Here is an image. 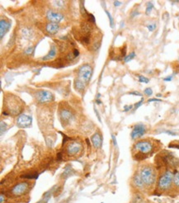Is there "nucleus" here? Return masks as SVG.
Returning a JSON list of instances; mask_svg holds the SVG:
<instances>
[{
  "instance_id": "obj_34",
  "label": "nucleus",
  "mask_w": 179,
  "mask_h": 203,
  "mask_svg": "<svg viewBox=\"0 0 179 203\" xmlns=\"http://www.w3.org/2000/svg\"><path fill=\"white\" fill-rule=\"evenodd\" d=\"M73 55H74V57H78L79 55V50H77V49H74V51H73Z\"/></svg>"
},
{
  "instance_id": "obj_39",
  "label": "nucleus",
  "mask_w": 179,
  "mask_h": 203,
  "mask_svg": "<svg viewBox=\"0 0 179 203\" xmlns=\"http://www.w3.org/2000/svg\"><path fill=\"white\" fill-rule=\"evenodd\" d=\"M161 102V100L158 99V98H150V99L148 100V102Z\"/></svg>"
},
{
  "instance_id": "obj_16",
  "label": "nucleus",
  "mask_w": 179,
  "mask_h": 203,
  "mask_svg": "<svg viewBox=\"0 0 179 203\" xmlns=\"http://www.w3.org/2000/svg\"><path fill=\"white\" fill-rule=\"evenodd\" d=\"M132 182H133V184L136 187L138 188H143L144 187V184L143 182V180L141 178L140 175L139 174H135L133 177V179H132Z\"/></svg>"
},
{
  "instance_id": "obj_30",
  "label": "nucleus",
  "mask_w": 179,
  "mask_h": 203,
  "mask_svg": "<svg viewBox=\"0 0 179 203\" xmlns=\"http://www.w3.org/2000/svg\"><path fill=\"white\" fill-rule=\"evenodd\" d=\"M147 28H148V30L150 31H153L156 28V24L153 23V24H150V25H147Z\"/></svg>"
},
{
  "instance_id": "obj_26",
  "label": "nucleus",
  "mask_w": 179,
  "mask_h": 203,
  "mask_svg": "<svg viewBox=\"0 0 179 203\" xmlns=\"http://www.w3.org/2000/svg\"><path fill=\"white\" fill-rule=\"evenodd\" d=\"M7 124L4 123L3 122H1V135H3V132H5L7 131Z\"/></svg>"
},
{
  "instance_id": "obj_27",
  "label": "nucleus",
  "mask_w": 179,
  "mask_h": 203,
  "mask_svg": "<svg viewBox=\"0 0 179 203\" xmlns=\"http://www.w3.org/2000/svg\"><path fill=\"white\" fill-rule=\"evenodd\" d=\"M144 93L145 95H147L148 97H150L153 94V90L150 88V87H146V88L144 90Z\"/></svg>"
},
{
  "instance_id": "obj_43",
  "label": "nucleus",
  "mask_w": 179,
  "mask_h": 203,
  "mask_svg": "<svg viewBox=\"0 0 179 203\" xmlns=\"http://www.w3.org/2000/svg\"><path fill=\"white\" fill-rule=\"evenodd\" d=\"M138 14H139V12H133L130 16H131V17H135L136 15H138Z\"/></svg>"
},
{
  "instance_id": "obj_38",
  "label": "nucleus",
  "mask_w": 179,
  "mask_h": 203,
  "mask_svg": "<svg viewBox=\"0 0 179 203\" xmlns=\"http://www.w3.org/2000/svg\"><path fill=\"white\" fill-rule=\"evenodd\" d=\"M33 49H34V48H33V47H31V46H30V47H28V48H27V49L25 51V53H26V54H31V52H32Z\"/></svg>"
},
{
  "instance_id": "obj_20",
  "label": "nucleus",
  "mask_w": 179,
  "mask_h": 203,
  "mask_svg": "<svg viewBox=\"0 0 179 203\" xmlns=\"http://www.w3.org/2000/svg\"><path fill=\"white\" fill-rule=\"evenodd\" d=\"M173 184H174V186H176V187H179V171H178V172H176L174 174V175H173Z\"/></svg>"
},
{
  "instance_id": "obj_13",
  "label": "nucleus",
  "mask_w": 179,
  "mask_h": 203,
  "mask_svg": "<svg viewBox=\"0 0 179 203\" xmlns=\"http://www.w3.org/2000/svg\"><path fill=\"white\" fill-rule=\"evenodd\" d=\"M10 27H11L10 22L4 19H1V21H0V37H1V39L4 36V35L7 33V31L10 29Z\"/></svg>"
},
{
  "instance_id": "obj_15",
  "label": "nucleus",
  "mask_w": 179,
  "mask_h": 203,
  "mask_svg": "<svg viewBox=\"0 0 179 203\" xmlns=\"http://www.w3.org/2000/svg\"><path fill=\"white\" fill-rule=\"evenodd\" d=\"M91 140L95 148H100L102 145V138L99 133H95L91 138Z\"/></svg>"
},
{
  "instance_id": "obj_49",
  "label": "nucleus",
  "mask_w": 179,
  "mask_h": 203,
  "mask_svg": "<svg viewBox=\"0 0 179 203\" xmlns=\"http://www.w3.org/2000/svg\"><path fill=\"white\" fill-rule=\"evenodd\" d=\"M178 60H179V57H178Z\"/></svg>"
},
{
  "instance_id": "obj_19",
  "label": "nucleus",
  "mask_w": 179,
  "mask_h": 203,
  "mask_svg": "<svg viewBox=\"0 0 179 203\" xmlns=\"http://www.w3.org/2000/svg\"><path fill=\"white\" fill-rule=\"evenodd\" d=\"M51 3H53V6L55 7H57V8H62L64 6L65 2L64 1H52Z\"/></svg>"
},
{
  "instance_id": "obj_48",
  "label": "nucleus",
  "mask_w": 179,
  "mask_h": 203,
  "mask_svg": "<svg viewBox=\"0 0 179 203\" xmlns=\"http://www.w3.org/2000/svg\"><path fill=\"white\" fill-rule=\"evenodd\" d=\"M156 97H157V98H160V97H162V95L160 94V93H158V94L156 95Z\"/></svg>"
},
{
  "instance_id": "obj_4",
  "label": "nucleus",
  "mask_w": 179,
  "mask_h": 203,
  "mask_svg": "<svg viewBox=\"0 0 179 203\" xmlns=\"http://www.w3.org/2000/svg\"><path fill=\"white\" fill-rule=\"evenodd\" d=\"M12 95L10 97H6L5 98V102H10L12 103V106H9V107H7V111H9V112H12V114H18L22 111V107L20 104H18L17 101H19L20 99L18 97H16V96H13L12 95V98H11Z\"/></svg>"
},
{
  "instance_id": "obj_25",
  "label": "nucleus",
  "mask_w": 179,
  "mask_h": 203,
  "mask_svg": "<svg viewBox=\"0 0 179 203\" xmlns=\"http://www.w3.org/2000/svg\"><path fill=\"white\" fill-rule=\"evenodd\" d=\"M153 7H154V4H153L152 3H148L147 7H146V9H145V13H146L147 15L150 14L151 12V11H152Z\"/></svg>"
},
{
  "instance_id": "obj_40",
  "label": "nucleus",
  "mask_w": 179,
  "mask_h": 203,
  "mask_svg": "<svg viewBox=\"0 0 179 203\" xmlns=\"http://www.w3.org/2000/svg\"><path fill=\"white\" fill-rule=\"evenodd\" d=\"M114 5L115 7H119L120 5H121V1H114Z\"/></svg>"
},
{
  "instance_id": "obj_14",
  "label": "nucleus",
  "mask_w": 179,
  "mask_h": 203,
  "mask_svg": "<svg viewBox=\"0 0 179 203\" xmlns=\"http://www.w3.org/2000/svg\"><path fill=\"white\" fill-rule=\"evenodd\" d=\"M59 29V25H58V23H55V22H49L46 26V31L50 35H55V33H57Z\"/></svg>"
},
{
  "instance_id": "obj_37",
  "label": "nucleus",
  "mask_w": 179,
  "mask_h": 203,
  "mask_svg": "<svg viewBox=\"0 0 179 203\" xmlns=\"http://www.w3.org/2000/svg\"><path fill=\"white\" fill-rule=\"evenodd\" d=\"M165 133H167V135H173V136H176L177 135V134L175 133V132H173V131H164Z\"/></svg>"
},
{
  "instance_id": "obj_3",
  "label": "nucleus",
  "mask_w": 179,
  "mask_h": 203,
  "mask_svg": "<svg viewBox=\"0 0 179 203\" xmlns=\"http://www.w3.org/2000/svg\"><path fill=\"white\" fill-rule=\"evenodd\" d=\"M173 174L172 171L166 170L158 180V188L160 191H166L171 187L173 181Z\"/></svg>"
},
{
  "instance_id": "obj_46",
  "label": "nucleus",
  "mask_w": 179,
  "mask_h": 203,
  "mask_svg": "<svg viewBox=\"0 0 179 203\" xmlns=\"http://www.w3.org/2000/svg\"><path fill=\"white\" fill-rule=\"evenodd\" d=\"M112 139H113V142H114V145H116V141H115V138L114 135H112Z\"/></svg>"
},
{
  "instance_id": "obj_22",
  "label": "nucleus",
  "mask_w": 179,
  "mask_h": 203,
  "mask_svg": "<svg viewBox=\"0 0 179 203\" xmlns=\"http://www.w3.org/2000/svg\"><path fill=\"white\" fill-rule=\"evenodd\" d=\"M137 78H138V80H139V82H140V83H148L149 82H150V80H149L148 78L144 77V76H143V75H137Z\"/></svg>"
},
{
  "instance_id": "obj_2",
  "label": "nucleus",
  "mask_w": 179,
  "mask_h": 203,
  "mask_svg": "<svg viewBox=\"0 0 179 203\" xmlns=\"http://www.w3.org/2000/svg\"><path fill=\"white\" fill-rule=\"evenodd\" d=\"M141 178L143 180V182L144 186L150 187L153 186L156 182V172L155 169L150 165H145L140 170Z\"/></svg>"
},
{
  "instance_id": "obj_24",
  "label": "nucleus",
  "mask_w": 179,
  "mask_h": 203,
  "mask_svg": "<svg viewBox=\"0 0 179 203\" xmlns=\"http://www.w3.org/2000/svg\"><path fill=\"white\" fill-rule=\"evenodd\" d=\"M105 12H106V14L107 15L108 18H109L110 26H111V28H112V27H114V20H113V18H112V17H111V13H110V12H108V11H105Z\"/></svg>"
},
{
  "instance_id": "obj_42",
  "label": "nucleus",
  "mask_w": 179,
  "mask_h": 203,
  "mask_svg": "<svg viewBox=\"0 0 179 203\" xmlns=\"http://www.w3.org/2000/svg\"><path fill=\"white\" fill-rule=\"evenodd\" d=\"M169 148H176V149H179V145H169Z\"/></svg>"
},
{
  "instance_id": "obj_17",
  "label": "nucleus",
  "mask_w": 179,
  "mask_h": 203,
  "mask_svg": "<svg viewBox=\"0 0 179 203\" xmlns=\"http://www.w3.org/2000/svg\"><path fill=\"white\" fill-rule=\"evenodd\" d=\"M56 52H57V49H56V47H55V45H52L49 53H48L46 56H44L43 58H42V59H43V60H50V59H53L54 57L56 55Z\"/></svg>"
},
{
  "instance_id": "obj_8",
  "label": "nucleus",
  "mask_w": 179,
  "mask_h": 203,
  "mask_svg": "<svg viewBox=\"0 0 179 203\" xmlns=\"http://www.w3.org/2000/svg\"><path fill=\"white\" fill-rule=\"evenodd\" d=\"M31 117L26 114H21L17 118V126L20 128H28L31 126Z\"/></svg>"
},
{
  "instance_id": "obj_32",
  "label": "nucleus",
  "mask_w": 179,
  "mask_h": 203,
  "mask_svg": "<svg viewBox=\"0 0 179 203\" xmlns=\"http://www.w3.org/2000/svg\"><path fill=\"white\" fill-rule=\"evenodd\" d=\"M87 16H88V19H89V21H90V22L95 23V21H96V20H95V17L91 13H87Z\"/></svg>"
},
{
  "instance_id": "obj_23",
  "label": "nucleus",
  "mask_w": 179,
  "mask_h": 203,
  "mask_svg": "<svg viewBox=\"0 0 179 203\" xmlns=\"http://www.w3.org/2000/svg\"><path fill=\"white\" fill-rule=\"evenodd\" d=\"M23 178H28V179H33V178H38V174H24L22 176Z\"/></svg>"
},
{
  "instance_id": "obj_5",
  "label": "nucleus",
  "mask_w": 179,
  "mask_h": 203,
  "mask_svg": "<svg viewBox=\"0 0 179 203\" xmlns=\"http://www.w3.org/2000/svg\"><path fill=\"white\" fill-rule=\"evenodd\" d=\"M92 69L89 64H83L79 69V79L82 81H83L84 83H87L90 80L91 77H92Z\"/></svg>"
},
{
  "instance_id": "obj_41",
  "label": "nucleus",
  "mask_w": 179,
  "mask_h": 203,
  "mask_svg": "<svg viewBox=\"0 0 179 203\" xmlns=\"http://www.w3.org/2000/svg\"><path fill=\"white\" fill-rule=\"evenodd\" d=\"M57 159L59 160L62 159V153H59V154H57Z\"/></svg>"
},
{
  "instance_id": "obj_33",
  "label": "nucleus",
  "mask_w": 179,
  "mask_h": 203,
  "mask_svg": "<svg viewBox=\"0 0 179 203\" xmlns=\"http://www.w3.org/2000/svg\"><path fill=\"white\" fill-rule=\"evenodd\" d=\"M133 107H134L133 105H130V106L126 105V106H125V107H124V111H130V110H131L132 108H133Z\"/></svg>"
},
{
  "instance_id": "obj_21",
  "label": "nucleus",
  "mask_w": 179,
  "mask_h": 203,
  "mask_svg": "<svg viewBox=\"0 0 179 203\" xmlns=\"http://www.w3.org/2000/svg\"><path fill=\"white\" fill-rule=\"evenodd\" d=\"M135 53L133 51V52H131V53H130V55H128L127 56L125 57V58H124V61H125L126 63L129 62V61L131 60V59H133V58H135Z\"/></svg>"
},
{
  "instance_id": "obj_45",
  "label": "nucleus",
  "mask_w": 179,
  "mask_h": 203,
  "mask_svg": "<svg viewBox=\"0 0 179 203\" xmlns=\"http://www.w3.org/2000/svg\"><path fill=\"white\" fill-rule=\"evenodd\" d=\"M96 103L98 104V105H101V104H102V101L99 99H96Z\"/></svg>"
},
{
  "instance_id": "obj_36",
  "label": "nucleus",
  "mask_w": 179,
  "mask_h": 203,
  "mask_svg": "<svg viewBox=\"0 0 179 203\" xmlns=\"http://www.w3.org/2000/svg\"><path fill=\"white\" fill-rule=\"evenodd\" d=\"M173 77V75H169V76H167V77H166V78H164V79H163V81H166V82L172 81Z\"/></svg>"
},
{
  "instance_id": "obj_44",
  "label": "nucleus",
  "mask_w": 179,
  "mask_h": 203,
  "mask_svg": "<svg viewBox=\"0 0 179 203\" xmlns=\"http://www.w3.org/2000/svg\"><path fill=\"white\" fill-rule=\"evenodd\" d=\"M95 112H96V115H97V116H98V120H99V122H101V118H100L99 113H98V110H96V109H95Z\"/></svg>"
},
{
  "instance_id": "obj_35",
  "label": "nucleus",
  "mask_w": 179,
  "mask_h": 203,
  "mask_svg": "<svg viewBox=\"0 0 179 203\" xmlns=\"http://www.w3.org/2000/svg\"><path fill=\"white\" fill-rule=\"evenodd\" d=\"M130 94L131 95H135V96H139V97H142V94L140 93L137 92V91H134V92H130Z\"/></svg>"
},
{
  "instance_id": "obj_29",
  "label": "nucleus",
  "mask_w": 179,
  "mask_h": 203,
  "mask_svg": "<svg viewBox=\"0 0 179 203\" xmlns=\"http://www.w3.org/2000/svg\"><path fill=\"white\" fill-rule=\"evenodd\" d=\"M83 31H84L85 32H87V31H90L91 27H90V25H89V24H87V23H83Z\"/></svg>"
},
{
  "instance_id": "obj_18",
  "label": "nucleus",
  "mask_w": 179,
  "mask_h": 203,
  "mask_svg": "<svg viewBox=\"0 0 179 203\" xmlns=\"http://www.w3.org/2000/svg\"><path fill=\"white\" fill-rule=\"evenodd\" d=\"M74 87H75L76 90L82 92L85 88V83L83 81H82V80H80L79 79H75V81H74Z\"/></svg>"
},
{
  "instance_id": "obj_47",
  "label": "nucleus",
  "mask_w": 179,
  "mask_h": 203,
  "mask_svg": "<svg viewBox=\"0 0 179 203\" xmlns=\"http://www.w3.org/2000/svg\"><path fill=\"white\" fill-rule=\"evenodd\" d=\"M100 97H101V94H100V93H98V95L96 96V99H99Z\"/></svg>"
},
{
  "instance_id": "obj_1",
  "label": "nucleus",
  "mask_w": 179,
  "mask_h": 203,
  "mask_svg": "<svg viewBox=\"0 0 179 203\" xmlns=\"http://www.w3.org/2000/svg\"><path fill=\"white\" fill-rule=\"evenodd\" d=\"M133 151L135 152V154H134L135 159L138 160L144 159L153 154L154 151V144L150 139L139 140L134 145Z\"/></svg>"
},
{
  "instance_id": "obj_28",
  "label": "nucleus",
  "mask_w": 179,
  "mask_h": 203,
  "mask_svg": "<svg viewBox=\"0 0 179 203\" xmlns=\"http://www.w3.org/2000/svg\"><path fill=\"white\" fill-rule=\"evenodd\" d=\"M22 34H23V36L25 37H27V38H30V37H31V32H30L28 30L24 29V30H22Z\"/></svg>"
},
{
  "instance_id": "obj_6",
  "label": "nucleus",
  "mask_w": 179,
  "mask_h": 203,
  "mask_svg": "<svg viewBox=\"0 0 179 203\" xmlns=\"http://www.w3.org/2000/svg\"><path fill=\"white\" fill-rule=\"evenodd\" d=\"M83 150V145L80 142H78L76 140H73L71 142H69L66 147V152L69 155H76L79 152H81V150Z\"/></svg>"
},
{
  "instance_id": "obj_10",
  "label": "nucleus",
  "mask_w": 179,
  "mask_h": 203,
  "mask_svg": "<svg viewBox=\"0 0 179 203\" xmlns=\"http://www.w3.org/2000/svg\"><path fill=\"white\" fill-rule=\"evenodd\" d=\"M145 132H146V128L143 124H136L132 130L130 136L133 139H135L142 137L145 134Z\"/></svg>"
},
{
  "instance_id": "obj_31",
  "label": "nucleus",
  "mask_w": 179,
  "mask_h": 203,
  "mask_svg": "<svg viewBox=\"0 0 179 203\" xmlns=\"http://www.w3.org/2000/svg\"><path fill=\"white\" fill-rule=\"evenodd\" d=\"M143 102H144V98H142V99H141V100H140V101H139V102H136V103L135 104V105H134V110H136V109L138 108V107H140V106L142 105Z\"/></svg>"
},
{
  "instance_id": "obj_11",
  "label": "nucleus",
  "mask_w": 179,
  "mask_h": 203,
  "mask_svg": "<svg viewBox=\"0 0 179 203\" xmlns=\"http://www.w3.org/2000/svg\"><path fill=\"white\" fill-rule=\"evenodd\" d=\"M46 17L47 19L50 21V22H55V23H59V22H62L64 19V16L61 14L60 12H54V11L49 10L46 12Z\"/></svg>"
},
{
  "instance_id": "obj_7",
  "label": "nucleus",
  "mask_w": 179,
  "mask_h": 203,
  "mask_svg": "<svg viewBox=\"0 0 179 203\" xmlns=\"http://www.w3.org/2000/svg\"><path fill=\"white\" fill-rule=\"evenodd\" d=\"M29 185L27 182H20V183L15 185L11 190L12 194L15 197H19L25 194L28 191Z\"/></svg>"
},
{
  "instance_id": "obj_9",
  "label": "nucleus",
  "mask_w": 179,
  "mask_h": 203,
  "mask_svg": "<svg viewBox=\"0 0 179 203\" xmlns=\"http://www.w3.org/2000/svg\"><path fill=\"white\" fill-rule=\"evenodd\" d=\"M36 99L39 102H49L54 99V95L47 90L38 91L36 93Z\"/></svg>"
},
{
  "instance_id": "obj_12",
  "label": "nucleus",
  "mask_w": 179,
  "mask_h": 203,
  "mask_svg": "<svg viewBox=\"0 0 179 203\" xmlns=\"http://www.w3.org/2000/svg\"><path fill=\"white\" fill-rule=\"evenodd\" d=\"M59 117L62 122L63 125H66L67 123L71 122L73 118L72 112L68 109H62L59 111Z\"/></svg>"
}]
</instances>
